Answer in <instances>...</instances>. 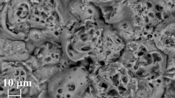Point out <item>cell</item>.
Returning a JSON list of instances; mask_svg holds the SVG:
<instances>
[{
  "label": "cell",
  "instance_id": "6da1fadb",
  "mask_svg": "<svg viewBox=\"0 0 175 98\" xmlns=\"http://www.w3.org/2000/svg\"><path fill=\"white\" fill-rule=\"evenodd\" d=\"M104 22L101 19H88L83 22L69 21L60 38L65 57L75 62L94 58L100 50Z\"/></svg>",
  "mask_w": 175,
  "mask_h": 98
},
{
  "label": "cell",
  "instance_id": "7a4b0ae2",
  "mask_svg": "<svg viewBox=\"0 0 175 98\" xmlns=\"http://www.w3.org/2000/svg\"><path fill=\"white\" fill-rule=\"evenodd\" d=\"M25 61L0 60V97H35L42 90Z\"/></svg>",
  "mask_w": 175,
  "mask_h": 98
},
{
  "label": "cell",
  "instance_id": "3957f363",
  "mask_svg": "<svg viewBox=\"0 0 175 98\" xmlns=\"http://www.w3.org/2000/svg\"><path fill=\"white\" fill-rule=\"evenodd\" d=\"M91 76L89 70L81 65L61 71L49 82L48 95L50 98H97Z\"/></svg>",
  "mask_w": 175,
  "mask_h": 98
},
{
  "label": "cell",
  "instance_id": "277c9868",
  "mask_svg": "<svg viewBox=\"0 0 175 98\" xmlns=\"http://www.w3.org/2000/svg\"><path fill=\"white\" fill-rule=\"evenodd\" d=\"M132 77L128 68L118 61L96 66L91 76L98 98L127 97Z\"/></svg>",
  "mask_w": 175,
  "mask_h": 98
},
{
  "label": "cell",
  "instance_id": "5b68a950",
  "mask_svg": "<svg viewBox=\"0 0 175 98\" xmlns=\"http://www.w3.org/2000/svg\"><path fill=\"white\" fill-rule=\"evenodd\" d=\"M0 35L26 40L31 29L30 0H0Z\"/></svg>",
  "mask_w": 175,
  "mask_h": 98
},
{
  "label": "cell",
  "instance_id": "8992f818",
  "mask_svg": "<svg viewBox=\"0 0 175 98\" xmlns=\"http://www.w3.org/2000/svg\"><path fill=\"white\" fill-rule=\"evenodd\" d=\"M31 28L51 30L61 34L64 27L56 10L54 0H30Z\"/></svg>",
  "mask_w": 175,
  "mask_h": 98
},
{
  "label": "cell",
  "instance_id": "52a82bcc",
  "mask_svg": "<svg viewBox=\"0 0 175 98\" xmlns=\"http://www.w3.org/2000/svg\"><path fill=\"white\" fill-rule=\"evenodd\" d=\"M102 44L99 53L92 58L95 66L118 61L126 46V43L111 25L103 24Z\"/></svg>",
  "mask_w": 175,
  "mask_h": 98
},
{
  "label": "cell",
  "instance_id": "ba28073f",
  "mask_svg": "<svg viewBox=\"0 0 175 98\" xmlns=\"http://www.w3.org/2000/svg\"><path fill=\"white\" fill-rule=\"evenodd\" d=\"M0 60L25 61L30 57L25 41L0 35Z\"/></svg>",
  "mask_w": 175,
  "mask_h": 98
},
{
  "label": "cell",
  "instance_id": "9c48e42d",
  "mask_svg": "<svg viewBox=\"0 0 175 98\" xmlns=\"http://www.w3.org/2000/svg\"><path fill=\"white\" fill-rule=\"evenodd\" d=\"M62 54L60 43L48 41L36 46L32 55L37 59L41 67L58 64Z\"/></svg>",
  "mask_w": 175,
  "mask_h": 98
},
{
  "label": "cell",
  "instance_id": "30bf717a",
  "mask_svg": "<svg viewBox=\"0 0 175 98\" xmlns=\"http://www.w3.org/2000/svg\"><path fill=\"white\" fill-rule=\"evenodd\" d=\"M68 9L74 19L78 22H83L88 19H101L100 9L92 0H70Z\"/></svg>",
  "mask_w": 175,
  "mask_h": 98
},
{
  "label": "cell",
  "instance_id": "8fae6325",
  "mask_svg": "<svg viewBox=\"0 0 175 98\" xmlns=\"http://www.w3.org/2000/svg\"><path fill=\"white\" fill-rule=\"evenodd\" d=\"M61 34L48 29L31 28L28 33V39L36 46L42 42L52 41L59 43Z\"/></svg>",
  "mask_w": 175,
  "mask_h": 98
},
{
  "label": "cell",
  "instance_id": "7c38bea8",
  "mask_svg": "<svg viewBox=\"0 0 175 98\" xmlns=\"http://www.w3.org/2000/svg\"><path fill=\"white\" fill-rule=\"evenodd\" d=\"M61 71L62 70L58 64L53 65L42 66L33 71V73L41 85L47 88L49 81Z\"/></svg>",
  "mask_w": 175,
  "mask_h": 98
},
{
  "label": "cell",
  "instance_id": "4fadbf2b",
  "mask_svg": "<svg viewBox=\"0 0 175 98\" xmlns=\"http://www.w3.org/2000/svg\"><path fill=\"white\" fill-rule=\"evenodd\" d=\"M69 1L54 0L56 10L61 24L64 26L70 21L75 20L69 12L68 4Z\"/></svg>",
  "mask_w": 175,
  "mask_h": 98
}]
</instances>
